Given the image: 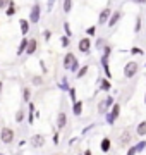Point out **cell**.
<instances>
[{"instance_id": "obj_1", "label": "cell", "mask_w": 146, "mask_h": 155, "mask_svg": "<svg viewBox=\"0 0 146 155\" xmlns=\"http://www.w3.org/2000/svg\"><path fill=\"white\" fill-rule=\"evenodd\" d=\"M14 138H16V133H14V129L9 126H4L0 129V141L4 145H11L14 143Z\"/></svg>"}, {"instance_id": "obj_2", "label": "cell", "mask_w": 146, "mask_h": 155, "mask_svg": "<svg viewBox=\"0 0 146 155\" xmlns=\"http://www.w3.org/2000/svg\"><path fill=\"white\" fill-rule=\"evenodd\" d=\"M138 71H139V64L136 61H129L124 66V78H125V79H132V78L138 74Z\"/></svg>"}, {"instance_id": "obj_3", "label": "cell", "mask_w": 146, "mask_h": 155, "mask_svg": "<svg viewBox=\"0 0 146 155\" xmlns=\"http://www.w3.org/2000/svg\"><path fill=\"white\" fill-rule=\"evenodd\" d=\"M119 116H120V104H113V107L108 110V114H105V121H107V124H110V126H113L115 124V121L119 119Z\"/></svg>"}, {"instance_id": "obj_4", "label": "cell", "mask_w": 146, "mask_h": 155, "mask_svg": "<svg viewBox=\"0 0 146 155\" xmlns=\"http://www.w3.org/2000/svg\"><path fill=\"white\" fill-rule=\"evenodd\" d=\"M131 143H132V133H131V129H124L120 138H119V147L120 148H129Z\"/></svg>"}, {"instance_id": "obj_5", "label": "cell", "mask_w": 146, "mask_h": 155, "mask_svg": "<svg viewBox=\"0 0 146 155\" xmlns=\"http://www.w3.org/2000/svg\"><path fill=\"white\" fill-rule=\"evenodd\" d=\"M78 48H79V52H81V54H90L91 48H93V41H91L90 36H84V38L79 40Z\"/></svg>"}, {"instance_id": "obj_6", "label": "cell", "mask_w": 146, "mask_h": 155, "mask_svg": "<svg viewBox=\"0 0 146 155\" xmlns=\"http://www.w3.org/2000/svg\"><path fill=\"white\" fill-rule=\"evenodd\" d=\"M29 22H33V24H38L40 22V17H41V7L40 4H34L31 7V11H29Z\"/></svg>"}, {"instance_id": "obj_7", "label": "cell", "mask_w": 146, "mask_h": 155, "mask_svg": "<svg viewBox=\"0 0 146 155\" xmlns=\"http://www.w3.org/2000/svg\"><path fill=\"white\" fill-rule=\"evenodd\" d=\"M29 143H31V147H33V148H41V147H45V143H46L45 134H40V133L33 134V136H31V140H29Z\"/></svg>"}, {"instance_id": "obj_8", "label": "cell", "mask_w": 146, "mask_h": 155, "mask_svg": "<svg viewBox=\"0 0 146 155\" xmlns=\"http://www.w3.org/2000/svg\"><path fill=\"white\" fill-rule=\"evenodd\" d=\"M112 12H113V11L110 9V7H105V9H103V11L98 14V24H100V26H103V24H108Z\"/></svg>"}, {"instance_id": "obj_9", "label": "cell", "mask_w": 146, "mask_h": 155, "mask_svg": "<svg viewBox=\"0 0 146 155\" xmlns=\"http://www.w3.org/2000/svg\"><path fill=\"white\" fill-rule=\"evenodd\" d=\"M67 126V114L64 110H60L59 114H57V121H55V127L57 131H62L64 127Z\"/></svg>"}, {"instance_id": "obj_10", "label": "cell", "mask_w": 146, "mask_h": 155, "mask_svg": "<svg viewBox=\"0 0 146 155\" xmlns=\"http://www.w3.org/2000/svg\"><path fill=\"white\" fill-rule=\"evenodd\" d=\"M76 59H78V57L74 55L72 52H67L65 55L62 57V67H64L65 71H69V69H71V66H72V62L76 61Z\"/></svg>"}, {"instance_id": "obj_11", "label": "cell", "mask_w": 146, "mask_h": 155, "mask_svg": "<svg viewBox=\"0 0 146 155\" xmlns=\"http://www.w3.org/2000/svg\"><path fill=\"white\" fill-rule=\"evenodd\" d=\"M110 148H112V140L108 138V136L101 138V141H100V150H101V153H108V152H110Z\"/></svg>"}, {"instance_id": "obj_12", "label": "cell", "mask_w": 146, "mask_h": 155, "mask_svg": "<svg viewBox=\"0 0 146 155\" xmlns=\"http://www.w3.org/2000/svg\"><path fill=\"white\" fill-rule=\"evenodd\" d=\"M120 19H122V12H120V11H113L107 26H108V28H113V26H117V22L120 21Z\"/></svg>"}, {"instance_id": "obj_13", "label": "cell", "mask_w": 146, "mask_h": 155, "mask_svg": "<svg viewBox=\"0 0 146 155\" xmlns=\"http://www.w3.org/2000/svg\"><path fill=\"white\" fill-rule=\"evenodd\" d=\"M28 45H29V38H23V40H21V43H19V47H17V50H16V55L21 57L23 54H26Z\"/></svg>"}, {"instance_id": "obj_14", "label": "cell", "mask_w": 146, "mask_h": 155, "mask_svg": "<svg viewBox=\"0 0 146 155\" xmlns=\"http://www.w3.org/2000/svg\"><path fill=\"white\" fill-rule=\"evenodd\" d=\"M98 84H100L98 88H100L101 91H110V90H112V83H110L108 78H101L100 81H98Z\"/></svg>"}, {"instance_id": "obj_15", "label": "cell", "mask_w": 146, "mask_h": 155, "mask_svg": "<svg viewBox=\"0 0 146 155\" xmlns=\"http://www.w3.org/2000/svg\"><path fill=\"white\" fill-rule=\"evenodd\" d=\"M83 107H84V104H83L81 100H78L76 104H72V114L76 117H81L83 116Z\"/></svg>"}, {"instance_id": "obj_16", "label": "cell", "mask_w": 146, "mask_h": 155, "mask_svg": "<svg viewBox=\"0 0 146 155\" xmlns=\"http://www.w3.org/2000/svg\"><path fill=\"white\" fill-rule=\"evenodd\" d=\"M36 50H38V40H36V38H29V45H28L26 54H28V55H33Z\"/></svg>"}, {"instance_id": "obj_17", "label": "cell", "mask_w": 146, "mask_h": 155, "mask_svg": "<svg viewBox=\"0 0 146 155\" xmlns=\"http://www.w3.org/2000/svg\"><path fill=\"white\" fill-rule=\"evenodd\" d=\"M29 24H31V22H29V19H19V28H21V35H24V36H26V35L29 33Z\"/></svg>"}, {"instance_id": "obj_18", "label": "cell", "mask_w": 146, "mask_h": 155, "mask_svg": "<svg viewBox=\"0 0 146 155\" xmlns=\"http://www.w3.org/2000/svg\"><path fill=\"white\" fill-rule=\"evenodd\" d=\"M34 114H36V112H34V104L33 102H29L28 104V122L31 124V126L34 124V117H36Z\"/></svg>"}, {"instance_id": "obj_19", "label": "cell", "mask_w": 146, "mask_h": 155, "mask_svg": "<svg viewBox=\"0 0 146 155\" xmlns=\"http://www.w3.org/2000/svg\"><path fill=\"white\" fill-rule=\"evenodd\" d=\"M136 134L141 136V138H144L146 136V121H141L138 126H136Z\"/></svg>"}, {"instance_id": "obj_20", "label": "cell", "mask_w": 146, "mask_h": 155, "mask_svg": "<svg viewBox=\"0 0 146 155\" xmlns=\"http://www.w3.org/2000/svg\"><path fill=\"white\" fill-rule=\"evenodd\" d=\"M17 12V7H16V2L14 0H11V4H9V7L5 9V16L7 17H12L14 14Z\"/></svg>"}, {"instance_id": "obj_21", "label": "cell", "mask_w": 146, "mask_h": 155, "mask_svg": "<svg viewBox=\"0 0 146 155\" xmlns=\"http://www.w3.org/2000/svg\"><path fill=\"white\" fill-rule=\"evenodd\" d=\"M23 102H26V104L31 102V88L29 86H24L23 88Z\"/></svg>"}, {"instance_id": "obj_22", "label": "cell", "mask_w": 146, "mask_h": 155, "mask_svg": "<svg viewBox=\"0 0 146 155\" xmlns=\"http://www.w3.org/2000/svg\"><path fill=\"white\" fill-rule=\"evenodd\" d=\"M88 71H90V66H88V64L81 66V69H79L78 74H76V79H81V78H84L86 74H88Z\"/></svg>"}, {"instance_id": "obj_23", "label": "cell", "mask_w": 146, "mask_h": 155, "mask_svg": "<svg viewBox=\"0 0 146 155\" xmlns=\"http://www.w3.org/2000/svg\"><path fill=\"white\" fill-rule=\"evenodd\" d=\"M62 11L65 12V14H69V12L72 11V0H64L62 2Z\"/></svg>"}, {"instance_id": "obj_24", "label": "cell", "mask_w": 146, "mask_h": 155, "mask_svg": "<svg viewBox=\"0 0 146 155\" xmlns=\"http://www.w3.org/2000/svg\"><path fill=\"white\" fill-rule=\"evenodd\" d=\"M24 117H26V114H24L23 109H19V110L16 112V116H14V121L17 122V124H21V122L24 121Z\"/></svg>"}, {"instance_id": "obj_25", "label": "cell", "mask_w": 146, "mask_h": 155, "mask_svg": "<svg viewBox=\"0 0 146 155\" xmlns=\"http://www.w3.org/2000/svg\"><path fill=\"white\" fill-rule=\"evenodd\" d=\"M103 102H105V105H107V109L110 110V109L113 107V104H115V98H113L112 95H108V97H105V98H103Z\"/></svg>"}, {"instance_id": "obj_26", "label": "cell", "mask_w": 146, "mask_h": 155, "mask_svg": "<svg viewBox=\"0 0 146 155\" xmlns=\"http://www.w3.org/2000/svg\"><path fill=\"white\" fill-rule=\"evenodd\" d=\"M79 69H81V66H79V59H76V61L72 62V66H71V69H69V72H74V76H76Z\"/></svg>"}, {"instance_id": "obj_27", "label": "cell", "mask_w": 146, "mask_h": 155, "mask_svg": "<svg viewBox=\"0 0 146 155\" xmlns=\"http://www.w3.org/2000/svg\"><path fill=\"white\" fill-rule=\"evenodd\" d=\"M69 97H71V102H72V104L78 102V91H76L74 86H71V90H69Z\"/></svg>"}, {"instance_id": "obj_28", "label": "cell", "mask_w": 146, "mask_h": 155, "mask_svg": "<svg viewBox=\"0 0 146 155\" xmlns=\"http://www.w3.org/2000/svg\"><path fill=\"white\" fill-rule=\"evenodd\" d=\"M62 26H64V35H65V36H69V38H71V36H72V29H71V24H69L67 21L64 22V24H62Z\"/></svg>"}, {"instance_id": "obj_29", "label": "cell", "mask_w": 146, "mask_h": 155, "mask_svg": "<svg viewBox=\"0 0 146 155\" xmlns=\"http://www.w3.org/2000/svg\"><path fill=\"white\" fill-rule=\"evenodd\" d=\"M31 83H33L34 86H41V84H43V78L36 74V76H33V78H31Z\"/></svg>"}, {"instance_id": "obj_30", "label": "cell", "mask_w": 146, "mask_h": 155, "mask_svg": "<svg viewBox=\"0 0 146 155\" xmlns=\"http://www.w3.org/2000/svg\"><path fill=\"white\" fill-rule=\"evenodd\" d=\"M60 45L64 47V48H67L69 45H71V38L65 36V35H62V36H60Z\"/></svg>"}, {"instance_id": "obj_31", "label": "cell", "mask_w": 146, "mask_h": 155, "mask_svg": "<svg viewBox=\"0 0 146 155\" xmlns=\"http://www.w3.org/2000/svg\"><path fill=\"white\" fill-rule=\"evenodd\" d=\"M144 148H146V140H143V141H138V143H136V150H138V153L144 152Z\"/></svg>"}, {"instance_id": "obj_32", "label": "cell", "mask_w": 146, "mask_h": 155, "mask_svg": "<svg viewBox=\"0 0 146 155\" xmlns=\"http://www.w3.org/2000/svg\"><path fill=\"white\" fill-rule=\"evenodd\" d=\"M95 35H96V26H88V28H86V36L93 38Z\"/></svg>"}, {"instance_id": "obj_33", "label": "cell", "mask_w": 146, "mask_h": 155, "mask_svg": "<svg viewBox=\"0 0 146 155\" xmlns=\"http://www.w3.org/2000/svg\"><path fill=\"white\" fill-rule=\"evenodd\" d=\"M141 22H143L141 21V16H138L136 17V22H134V33H139L141 31Z\"/></svg>"}, {"instance_id": "obj_34", "label": "cell", "mask_w": 146, "mask_h": 155, "mask_svg": "<svg viewBox=\"0 0 146 155\" xmlns=\"http://www.w3.org/2000/svg\"><path fill=\"white\" fill-rule=\"evenodd\" d=\"M131 54L132 55H144V50H141L139 47H132L131 48Z\"/></svg>"}, {"instance_id": "obj_35", "label": "cell", "mask_w": 146, "mask_h": 155, "mask_svg": "<svg viewBox=\"0 0 146 155\" xmlns=\"http://www.w3.org/2000/svg\"><path fill=\"white\" fill-rule=\"evenodd\" d=\"M95 47H96V48H98V50H103V48H105V47H107V41H105V40H103V38H100V40H98V41H96V45H95Z\"/></svg>"}, {"instance_id": "obj_36", "label": "cell", "mask_w": 146, "mask_h": 155, "mask_svg": "<svg viewBox=\"0 0 146 155\" xmlns=\"http://www.w3.org/2000/svg\"><path fill=\"white\" fill-rule=\"evenodd\" d=\"M59 88H60L62 91H69V90H71V86L67 84V81H65V79H62V83L59 84Z\"/></svg>"}, {"instance_id": "obj_37", "label": "cell", "mask_w": 146, "mask_h": 155, "mask_svg": "<svg viewBox=\"0 0 146 155\" xmlns=\"http://www.w3.org/2000/svg\"><path fill=\"white\" fill-rule=\"evenodd\" d=\"M138 153V150H136V145H131L129 148H127V152H125V155H136Z\"/></svg>"}, {"instance_id": "obj_38", "label": "cell", "mask_w": 146, "mask_h": 155, "mask_svg": "<svg viewBox=\"0 0 146 155\" xmlns=\"http://www.w3.org/2000/svg\"><path fill=\"white\" fill-rule=\"evenodd\" d=\"M60 143V131H55L53 133V145H59Z\"/></svg>"}, {"instance_id": "obj_39", "label": "cell", "mask_w": 146, "mask_h": 155, "mask_svg": "<svg viewBox=\"0 0 146 155\" xmlns=\"http://www.w3.org/2000/svg\"><path fill=\"white\" fill-rule=\"evenodd\" d=\"M9 4H11V0H0V9L5 11L7 7H9Z\"/></svg>"}, {"instance_id": "obj_40", "label": "cell", "mask_w": 146, "mask_h": 155, "mask_svg": "<svg viewBox=\"0 0 146 155\" xmlns=\"http://www.w3.org/2000/svg\"><path fill=\"white\" fill-rule=\"evenodd\" d=\"M43 38H45L46 41H50V38H52V31L50 29H45V31H43Z\"/></svg>"}, {"instance_id": "obj_41", "label": "cell", "mask_w": 146, "mask_h": 155, "mask_svg": "<svg viewBox=\"0 0 146 155\" xmlns=\"http://www.w3.org/2000/svg\"><path fill=\"white\" fill-rule=\"evenodd\" d=\"M110 54H112V47H110V45H107V47L103 48V55H108V57H110Z\"/></svg>"}, {"instance_id": "obj_42", "label": "cell", "mask_w": 146, "mask_h": 155, "mask_svg": "<svg viewBox=\"0 0 146 155\" xmlns=\"http://www.w3.org/2000/svg\"><path fill=\"white\" fill-rule=\"evenodd\" d=\"M53 5H55V0H48V2H46V9H48V12H52Z\"/></svg>"}, {"instance_id": "obj_43", "label": "cell", "mask_w": 146, "mask_h": 155, "mask_svg": "<svg viewBox=\"0 0 146 155\" xmlns=\"http://www.w3.org/2000/svg\"><path fill=\"white\" fill-rule=\"evenodd\" d=\"M40 66H41V72H43V74H46V72H48V71H46V66H45V62H43V61L40 62Z\"/></svg>"}, {"instance_id": "obj_44", "label": "cell", "mask_w": 146, "mask_h": 155, "mask_svg": "<svg viewBox=\"0 0 146 155\" xmlns=\"http://www.w3.org/2000/svg\"><path fill=\"white\" fill-rule=\"evenodd\" d=\"M93 127H95V124H90V126H86L84 129H83V134H86L88 131H90V129H93Z\"/></svg>"}, {"instance_id": "obj_45", "label": "cell", "mask_w": 146, "mask_h": 155, "mask_svg": "<svg viewBox=\"0 0 146 155\" xmlns=\"http://www.w3.org/2000/svg\"><path fill=\"white\" fill-rule=\"evenodd\" d=\"M134 4H138V5H144L146 4V0H132Z\"/></svg>"}, {"instance_id": "obj_46", "label": "cell", "mask_w": 146, "mask_h": 155, "mask_svg": "<svg viewBox=\"0 0 146 155\" xmlns=\"http://www.w3.org/2000/svg\"><path fill=\"white\" fill-rule=\"evenodd\" d=\"M83 155H93V152H91V148H86L84 152H83Z\"/></svg>"}, {"instance_id": "obj_47", "label": "cell", "mask_w": 146, "mask_h": 155, "mask_svg": "<svg viewBox=\"0 0 146 155\" xmlns=\"http://www.w3.org/2000/svg\"><path fill=\"white\" fill-rule=\"evenodd\" d=\"M2 90H4V83L0 81V93H2Z\"/></svg>"}, {"instance_id": "obj_48", "label": "cell", "mask_w": 146, "mask_h": 155, "mask_svg": "<svg viewBox=\"0 0 146 155\" xmlns=\"http://www.w3.org/2000/svg\"><path fill=\"white\" fill-rule=\"evenodd\" d=\"M144 105H146V93H144Z\"/></svg>"}, {"instance_id": "obj_49", "label": "cell", "mask_w": 146, "mask_h": 155, "mask_svg": "<svg viewBox=\"0 0 146 155\" xmlns=\"http://www.w3.org/2000/svg\"><path fill=\"white\" fill-rule=\"evenodd\" d=\"M0 155H5V153H2V152H0Z\"/></svg>"}, {"instance_id": "obj_50", "label": "cell", "mask_w": 146, "mask_h": 155, "mask_svg": "<svg viewBox=\"0 0 146 155\" xmlns=\"http://www.w3.org/2000/svg\"><path fill=\"white\" fill-rule=\"evenodd\" d=\"M79 155H83V153H79Z\"/></svg>"}]
</instances>
